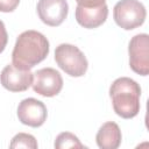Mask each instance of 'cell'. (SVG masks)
Listing matches in <instances>:
<instances>
[{"label":"cell","mask_w":149,"mask_h":149,"mask_svg":"<svg viewBox=\"0 0 149 149\" xmlns=\"http://www.w3.org/2000/svg\"><path fill=\"white\" fill-rule=\"evenodd\" d=\"M109 97L114 112L119 116L132 119L139 114L141 87L135 80L128 77L115 79L109 87Z\"/></svg>","instance_id":"7a4b0ae2"},{"label":"cell","mask_w":149,"mask_h":149,"mask_svg":"<svg viewBox=\"0 0 149 149\" xmlns=\"http://www.w3.org/2000/svg\"><path fill=\"white\" fill-rule=\"evenodd\" d=\"M95 140L100 149H116L121 144V140H122L121 130L115 122L113 121L105 122L99 128Z\"/></svg>","instance_id":"8fae6325"},{"label":"cell","mask_w":149,"mask_h":149,"mask_svg":"<svg viewBox=\"0 0 149 149\" xmlns=\"http://www.w3.org/2000/svg\"><path fill=\"white\" fill-rule=\"evenodd\" d=\"M48 54V38L36 30H26L16 38L12 52V61L13 64L19 69L30 70L45 59Z\"/></svg>","instance_id":"6da1fadb"},{"label":"cell","mask_w":149,"mask_h":149,"mask_svg":"<svg viewBox=\"0 0 149 149\" xmlns=\"http://www.w3.org/2000/svg\"><path fill=\"white\" fill-rule=\"evenodd\" d=\"M33 90L43 97L57 95L63 87L61 73L52 68H43L34 73Z\"/></svg>","instance_id":"8992f818"},{"label":"cell","mask_w":149,"mask_h":149,"mask_svg":"<svg viewBox=\"0 0 149 149\" xmlns=\"http://www.w3.org/2000/svg\"><path fill=\"white\" fill-rule=\"evenodd\" d=\"M146 16V7L139 0H120L113 9L115 23L125 30H132L142 26Z\"/></svg>","instance_id":"277c9868"},{"label":"cell","mask_w":149,"mask_h":149,"mask_svg":"<svg viewBox=\"0 0 149 149\" xmlns=\"http://www.w3.org/2000/svg\"><path fill=\"white\" fill-rule=\"evenodd\" d=\"M36 9L43 23L50 27H57L66 19L69 6L66 0H40Z\"/></svg>","instance_id":"9c48e42d"},{"label":"cell","mask_w":149,"mask_h":149,"mask_svg":"<svg viewBox=\"0 0 149 149\" xmlns=\"http://www.w3.org/2000/svg\"><path fill=\"white\" fill-rule=\"evenodd\" d=\"M108 15V7L106 3L94 7H85L78 5L76 8V20L77 22L87 29H93L101 26Z\"/></svg>","instance_id":"30bf717a"},{"label":"cell","mask_w":149,"mask_h":149,"mask_svg":"<svg viewBox=\"0 0 149 149\" xmlns=\"http://www.w3.org/2000/svg\"><path fill=\"white\" fill-rule=\"evenodd\" d=\"M55 61L57 65L71 77H81L87 71V59L76 45L62 43L55 49Z\"/></svg>","instance_id":"3957f363"},{"label":"cell","mask_w":149,"mask_h":149,"mask_svg":"<svg viewBox=\"0 0 149 149\" xmlns=\"http://www.w3.org/2000/svg\"><path fill=\"white\" fill-rule=\"evenodd\" d=\"M55 148L56 149H66V148H79V149H83L85 147L80 143V141L78 140V137L76 135H73L72 133H69V132H64V133H61L56 137Z\"/></svg>","instance_id":"7c38bea8"},{"label":"cell","mask_w":149,"mask_h":149,"mask_svg":"<svg viewBox=\"0 0 149 149\" xmlns=\"http://www.w3.org/2000/svg\"><path fill=\"white\" fill-rule=\"evenodd\" d=\"M47 107L45 105L35 99V98H27L23 99L17 106V118L21 123L37 128L42 126L47 120Z\"/></svg>","instance_id":"52a82bcc"},{"label":"cell","mask_w":149,"mask_h":149,"mask_svg":"<svg viewBox=\"0 0 149 149\" xmlns=\"http://www.w3.org/2000/svg\"><path fill=\"white\" fill-rule=\"evenodd\" d=\"M9 147L12 149H15V148L36 149L38 146H37V141L35 140V137L33 135L26 134V133H19L12 139V142H10Z\"/></svg>","instance_id":"4fadbf2b"},{"label":"cell","mask_w":149,"mask_h":149,"mask_svg":"<svg viewBox=\"0 0 149 149\" xmlns=\"http://www.w3.org/2000/svg\"><path fill=\"white\" fill-rule=\"evenodd\" d=\"M78 5L85 6V7H94V6H100L105 3L106 0H76Z\"/></svg>","instance_id":"9a60e30c"},{"label":"cell","mask_w":149,"mask_h":149,"mask_svg":"<svg viewBox=\"0 0 149 149\" xmlns=\"http://www.w3.org/2000/svg\"><path fill=\"white\" fill-rule=\"evenodd\" d=\"M128 52H129L130 69L141 76H148L149 73V36L147 34L135 35L129 42Z\"/></svg>","instance_id":"5b68a950"},{"label":"cell","mask_w":149,"mask_h":149,"mask_svg":"<svg viewBox=\"0 0 149 149\" xmlns=\"http://www.w3.org/2000/svg\"><path fill=\"white\" fill-rule=\"evenodd\" d=\"M34 73L30 70H23L16 68L14 64L6 65L0 73L1 85L10 92L26 91L33 84Z\"/></svg>","instance_id":"ba28073f"},{"label":"cell","mask_w":149,"mask_h":149,"mask_svg":"<svg viewBox=\"0 0 149 149\" xmlns=\"http://www.w3.org/2000/svg\"><path fill=\"white\" fill-rule=\"evenodd\" d=\"M8 42V35H7V30L5 28L3 22L0 20V54L5 50L6 45Z\"/></svg>","instance_id":"5bb4252c"}]
</instances>
